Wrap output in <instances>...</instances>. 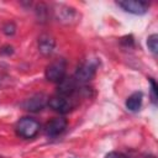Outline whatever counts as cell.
Masks as SVG:
<instances>
[{
  "label": "cell",
  "mask_w": 158,
  "mask_h": 158,
  "mask_svg": "<svg viewBox=\"0 0 158 158\" xmlns=\"http://www.w3.org/2000/svg\"><path fill=\"white\" fill-rule=\"evenodd\" d=\"M40 128H41V125L37 120L32 117H22L17 121L15 130L17 136L30 139V138H33L40 132Z\"/></svg>",
  "instance_id": "1"
},
{
  "label": "cell",
  "mask_w": 158,
  "mask_h": 158,
  "mask_svg": "<svg viewBox=\"0 0 158 158\" xmlns=\"http://www.w3.org/2000/svg\"><path fill=\"white\" fill-rule=\"evenodd\" d=\"M65 70H67V62L63 58L53 60L51 64L47 65L46 68V79L52 83H59L64 77H65Z\"/></svg>",
  "instance_id": "2"
},
{
  "label": "cell",
  "mask_w": 158,
  "mask_h": 158,
  "mask_svg": "<svg viewBox=\"0 0 158 158\" xmlns=\"http://www.w3.org/2000/svg\"><path fill=\"white\" fill-rule=\"evenodd\" d=\"M48 105L54 111H58L60 114H67V112H69L74 107L75 104L73 101V98L62 96V95L56 94L54 96H52V98L48 99Z\"/></svg>",
  "instance_id": "3"
},
{
  "label": "cell",
  "mask_w": 158,
  "mask_h": 158,
  "mask_svg": "<svg viewBox=\"0 0 158 158\" xmlns=\"http://www.w3.org/2000/svg\"><path fill=\"white\" fill-rule=\"evenodd\" d=\"M116 4L123 11L133 15H143L148 11L149 7V2L143 0H123V1H117Z\"/></svg>",
  "instance_id": "4"
},
{
  "label": "cell",
  "mask_w": 158,
  "mask_h": 158,
  "mask_svg": "<svg viewBox=\"0 0 158 158\" xmlns=\"http://www.w3.org/2000/svg\"><path fill=\"white\" fill-rule=\"evenodd\" d=\"M48 96L43 93H38V94H35L32 95L31 98L26 99L21 106L27 110V111H31V112H37L40 110H42L43 107H46L48 105Z\"/></svg>",
  "instance_id": "5"
},
{
  "label": "cell",
  "mask_w": 158,
  "mask_h": 158,
  "mask_svg": "<svg viewBox=\"0 0 158 158\" xmlns=\"http://www.w3.org/2000/svg\"><path fill=\"white\" fill-rule=\"evenodd\" d=\"M95 73H96V64H94L91 62H86V63L80 64L77 68L73 77L78 84L79 83L83 84V83H88L89 80H91L94 78Z\"/></svg>",
  "instance_id": "6"
},
{
  "label": "cell",
  "mask_w": 158,
  "mask_h": 158,
  "mask_svg": "<svg viewBox=\"0 0 158 158\" xmlns=\"http://www.w3.org/2000/svg\"><path fill=\"white\" fill-rule=\"evenodd\" d=\"M78 89V83L74 77H64L57 85V94L62 96L72 98Z\"/></svg>",
  "instance_id": "7"
},
{
  "label": "cell",
  "mask_w": 158,
  "mask_h": 158,
  "mask_svg": "<svg viewBox=\"0 0 158 158\" xmlns=\"http://www.w3.org/2000/svg\"><path fill=\"white\" fill-rule=\"evenodd\" d=\"M65 128H67V120L64 117H54L53 120L47 122L44 131H46L47 136L56 137V136L60 135Z\"/></svg>",
  "instance_id": "8"
},
{
  "label": "cell",
  "mask_w": 158,
  "mask_h": 158,
  "mask_svg": "<svg viewBox=\"0 0 158 158\" xmlns=\"http://www.w3.org/2000/svg\"><path fill=\"white\" fill-rule=\"evenodd\" d=\"M54 47H56V40L52 36L43 33L38 37V51L41 52V54L49 56L53 52Z\"/></svg>",
  "instance_id": "9"
},
{
  "label": "cell",
  "mask_w": 158,
  "mask_h": 158,
  "mask_svg": "<svg viewBox=\"0 0 158 158\" xmlns=\"http://www.w3.org/2000/svg\"><path fill=\"white\" fill-rule=\"evenodd\" d=\"M142 100H143V94L141 91H136L133 94H131L127 100H126V107L132 111V112H136L141 109V105H142Z\"/></svg>",
  "instance_id": "10"
},
{
  "label": "cell",
  "mask_w": 158,
  "mask_h": 158,
  "mask_svg": "<svg viewBox=\"0 0 158 158\" xmlns=\"http://www.w3.org/2000/svg\"><path fill=\"white\" fill-rule=\"evenodd\" d=\"M147 46L153 54H157L158 52V35L157 33H153L147 38Z\"/></svg>",
  "instance_id": "11"
},
{
  "label": "cell",
  "mask_w": 158,
  "mask_h": 158,
  "mask_svg": "<svg viewBox=\"0 0 158 158\" xmlns=\"http://www.w3.org/2000/svg\"><path fill=\"white\" fill-rule=\"evenodd\" d=\"M2 32L6 35V36H12L15 35L16 32V26L14 22H6L4 26H2Z\"/></svg>",
  "instance_id": "12"
},
{
  "label": "cell",
  "mask_w": 158,
  "mask_h": 158,
  "mask_svg": "<svg viewBox=\"0 0 158 158\" xmlns=\"http://www.w3.org/2000/svg\"><path fill=\"white\" fill-rule=\"evenodd\" d=\"M149 83H151V98H152V102L157 104V84L154 81L153 78H148Z\"/></svg>",
  "instance_id": "13"
},
{
  "label": "cell",
  "mask_w": 158,
  "mask_h": 158,
  "mask_svg": "<svg viewBox=\"0 0 158 158\" xmlns=\"http://www.w3.org/2000/svg\"><path fill=\"white\" fill-rule=\"evenodd\" d=\"M36 12H37L38 19H40L41 21H44V19H46V14H47V7H46V5H44V4H40V5L37 6Z\"/></svg>",
  "instance_id": "14"
},
{
  "label": "cell",
  "mask_w": 158,
  "mask_h": 158,
  "mask_svg": "<svg viewBox=\"0 0 158 158\" xmlns=\"http://www.w3.org/2000/svg\"><path fill=\"white\" fill-rule=\"evenodd\" d=\"M0 53L1 54H5V56H10V54L14 53V47L10 46V44H5V46H2L0 48Z\"/></svg>",
  "instance_id": "15"
},
{
  "label": "cell",
  "mask_w": 158,
  "mask_h": 158,
  "mask_svg": "<svg viewBox=\"0 0 158 158\" xmlns=\"http://www.w3.org/2000/svg\"><path fill=\"white\" fill-rule=\"evenodd\" d=\"M105 158H130V157H127L126 154L120 153V152H110L106 154Z\"/></svg>",
  "instance_id": "16"
},
{
  "label": "cell",
  "mask_w": 158,
  "mask_h": 158,
  "mask_svg": "<svg viewBox=\"0 0 158 158\" xmlns=\"http://www.w3.org/2000/svg\"><path fill=\"white\" fill-rule=\"evenodd\" d=\"M0 158H2V157H0Z\"/></svg>",
  "instance_id": "17"
}]
</instances>
